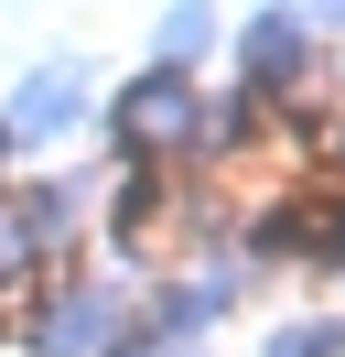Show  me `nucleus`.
<instances>
[{
  "instance_id": "1",
  "label": "nucleus",
  "mask_w": 345,
  "mask_h": 357,
  "mask_svg": "<svg viewBox=\"0 0 345 357\" xmlns=\"http://www.w3.org/2000/svg\"><path fill=\"white\" fill-rule=\"evenodd\" d=\"M108 141H119L129 162H151V152H184V141H205L194 76H184V66H151V76H129V87H119V109H108Z\"/></svg>"
},
{
  "instance_id": "8",
  "label": "nucleus",
  "mask_w": 345,
  "mask_h": 357,
  "mask_svg": "<svg viewBox=\"0 0 345 357\" xmlns=\"http://www.w3.org/2000/svg\"><path fill=\"white\" fill-rule=\"evenodd\" d=\"M302 11H313V22H345V0H302Z\"/></svg>"
},
{
  "instance_id": "7",
  "label": "nucleus",
  "mask_w": 345,
  "mask_h": 357,
  "mask_svg": "<svg viewBox=\"0 0 345 357\" xmlns=\"http://www.w3.org/2000/svg\"><path fill=\"white\" fill-rule=\"evenodd\" d=\"M22 260H33V227H22V217H11V206H0V282H11V271H22Z\"/></svg>"
},
{
  "instance_id": "9",
  "label": "nucleus",
  "mask_w": 345,
  "mask_h": 357,
  "mask_svg": "<svg viewBox=\"0 0 345 357\" xmlns=\"http://www.w3.org/2000/svg\"><path fill=\"white\" fill-rule=\"evenodd\" d=\"M335 152H345V141H335Z\"/></svg>"
},
{
  "instance_id": "4",
  "label": "nucleus",
  "mask_w": 345,
  "mask_h": 357,
  "mask_svg": "<svg viewBox=\"0 0 345 357\" xmlns=\"http://www.w3.org/2000/svg\"><path fill=\"white\" fill-rule=\"evenodd\" d=\"M237 76H248V87H291L302 76V11H259V22L237 33Z\"/></svg>"
},
{
  "instance_id": "5",
  "label": "nucleus",
  "mask_w": 345,
  "mask_h": 357,
  "mask_svg": "<svg viewBox=\"0 0 345 357\" xmlns=\"http://www.w3.org/2000/svg\"><path fill=\"white\" fill-rule=\"evenodd\" d=\"M205 44H216V0H172V11H162V66L194 76V54H205Z\"/></svg>"
},
{
  "instance_id": "3",
  "label": "nucleus",
  "mask_w": 345,
  "mask_h": 357,
  "mask_svg": "<svg viewBox=\"0 0 345 357\" xmlns=\"http://www.w3.org/2000/svg\"><path fill=\"white\" fill-rule=\"evenodd\" d=\"M108 325H119V303H108L97 282H76V292H65V303L33 325V347H43V357H97V347H108Z\"/></svg>"
},
{
  "instance_id": "2",
  "label": "nucleus",
  "mask_w": 345,
  "mask_h": 357,
  "mask_svg": "<svg viewBox=\"0 0 345 357\" xmlns=\"http://www.w3.org/2000/svg\"><path fill=\"white\" fill-rule=\"evenodd\" d=\"M76 109H86V66H33L22 76V98L11 109H0V141H11V152H33V141H54V130H76Z\"/></svg>"
},
{
  "instance_id": "6",
  "label": "nucleus",
  "mask_w": 345,
  "mask_h": 357,
  "mask_svg": "<svg viewBox=\"0 0 345 357\" xmlns=\"http://www.w3.org/2000/svg\"><path fill=\"white\" fill-rule=\"evenodd\" d=\"M259 357H345V325H335V314H323V325H280Z\"/></svg>"
}]
</instances>
